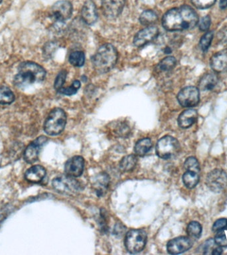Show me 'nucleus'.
<instances>
[{"instance_id": "obj_1", "label": "nucleus", "mask_w": 227, "mask_h": 255, "mask_svg": "<svg viewBox=\"0 0 227 255\" xmlns=\"http://www.w3.org/2000/svg\"><path fill=\"white\" fill-rule=\"evenodd\" d=\"M198 22L199 17L196 12L188 5H182L169 10L162 19L163 27L169 31L192 29Z\"/></svg>"}, {"instance_id": "obj_2", "label": "nucleus", "mask_w": 227, "mask_h": 255, "mask_svg": "<svg viewBox=\"0 0 227 255\" xmlns=\"http://www.w3.org/2000/svg\"><path fill=\"white\" fill-rule=\"evenodd\" d=\"M45 70L33 62H23L18 67V73L14 78V84L18 87H26L45 79Z\"/></svg>"}, {"instance_id": "obj_3", "label": "nucleus", "mask_w": 227, "mask_h": 255, "mask_svg": "<svg viewBox=\"0 0 227 255\" xmlns=\"http://www.w3.org/2000/svg\"><path fill=\"white\" fill-rule=\"evenodd\" d=\"M117 52L111 44H105L98 49L93 56L94 68L99 73H107L113 69L116 63Z\"/></svg>"}, {"instance_id": "obj_4", "label": "nucleus", "mask_w": 227, "mask_h": 255, "mask_svg": "<svg viewBox=\"0 0 227 255\" xmlns=\"http://www.w3.org/2000/svg\"><path fill=\"white\" fill-rule=\"evenodd\" d=\"M67 115L60 108H56L50 113L44 124V130L49 135H57L65 129Z\"/></svg>"}, {"instance_id": "obj_5", "label": "nucleus", "mask_w": 227, "mask_h": 255, "mask_svg": "<svg viewBox=\"0 0 227 255\" xmlns=\"http://www.w3.org/2000/svg\"><path fill=\"white\" fill-rule=\"evenodd\" d=\"M147 242V233L143 229H132L125 237V247L131 254L141 252Z\"/></svg>"}, {"instance_id": "obj_6", "label": "nucleus", "mask_w": 227, "mask_h": 255, "mask_svg": "<svg viewBox=\"0 0 227 255\" xmlns=\"http://www.w3.org/2000/svg\"><path fill=\"white\" fill-rule=\"evenodd\" d=\"M180 150L178 140L170 135L161 137L156 145L157 155L162 159H170L175 157Z\"/></svg>"}, {"instance_id": "obj_7", "label": "nucleus", "mask_w": 227, "mask_h": 255, "mask_svg": "<svg viewBox=\"0 0 227 255\" xmlns=\"http://www.w3.org/2000/svg\"><path fill=\"white\" fill-rule=\"evenodd\" d=\"M54 189L57 192L65 195H73L82 190V185L73 177L60 175L52 181Z\"/></svg>"}, {"instance_id": "obj_8", "label": "nucleus", "mask_w": 227, "mask_h": 255, "mask_svg": "<svg viewBox=\"0 0 227 255\" xmlns=\"http://www.w3.org/2000/svg\"><path fill=\"white\" fill-rule=\"evenodd\" d=\"M207 187L215 193L224 190L227 185V174L223 169H215L207 175Z\"/></svg>"}, {"instance_id": "obj_9", "label": "nucleus", "mask_w": 227, "mask_h": 255, "mask_svg": "<svg viewBox=\"0 0 227 255\" xmlns=\"http://www.w3.org/2000/svg\"><path fill=\"white\" fill-rule=\"evenodd\" d=\"M199 91L195 87H187L181 90L177 95L179 103L183 107H193L198 105Z\"/></svg>"}, {"instance_id": "obj_10", "label": "nucleus", "mask_w": 227, "mask_h": 255, "mask_svg": "<svg viewBox=\"0 0 227 255\" xmlns=\"http://www.w3.org/2000/svg\"><path fill=\"white\" fill-rule=\"evenodd\" d=\"M47 141V137L41 135L30 143L23 153L24 159L26 162L33 163L37 161L40 151Z\"/></svg>"}, {"instance_id": "obj_11", "label": "nucleus", "mask_w": 227, "mask_h": 255, "mask_svg": "<svg viewBox=\"0 0 227 255\" xmlns=\"http://www.w3.org/2000/svg\"><path fill=\"white\" fill-rule=\"evenodd\" d=\"M73 13V6L71 2L62 0L56 2L51 8V16L58 21H65L69 19Z\"/></svg>"}, {"instance_id": "obj_12", "label": "nucleus", "mask_w": 227, "mask_h": 255, "mask_svg": "<svg viewBox=\"0 0 227 255\" xmlns=\"http://www.w3.org/2000/svg\"><path fill=\"white\" fill-rule=\"evenodd\" d=\"M124 5L125 0H103L102 9L106 17L113 19L120 15Z\"/></svg>"}, {"instance_id": "obj_13", "label": "nucleus", "mask_w": 227, "mask_h": 255, "mask_svg": "<svg viewBox=\"0 0 227 255\" xmlns=\"http://www.w3.org/2000/svg\"><path fill=\"white\" fill-rule=\"evenodd\" d=\"M193 246L192 241L187 237H180L169 241L167 245V252L171 255H179L186 252Z\"/></svg>"}, {"instance_id": "obj_14", "label": "nucleus", "mask_w": 227, "mask_h": 255, "mask_svg": "<svg viewBox=\"0 0 227 255\" xmlns=\"http://www.w3.org/2000/svg\"><path fill=\"white\" fill-rule=\"evenodd\" d=\"M158 29L156 27L149 26L141 30L135 35L133 39V44L136 47H142L145 44L155 39L158 35Z\"/></svg>"}, {"instance_id": "obj_15", "label": "nucleus", "mask_w": 227, "mask_h": 255, "mask_svg": "<svg viewBox=\"0 0 227 255\" xmlns=\"http://www.w3.org/2000/svg\"><path fill=\"white\" fill-rule=\"evenodd\" d=\"M85 160L81 156H74L66 162L65 171L66 175L73 177L81 176L83 174Z\"/></svg>"}, {"instance_id": "obj_16", "label": "nucleus", "mask_w": 227, "mask_h": 255, "mask_svg": "<svg viewBox=\"0 0 227 255\" xmlns=\"http://www.w3.org/2000/svg\"><path fill=\"white\" fill-rule=\"evenodd\" d=\"M81 16L83 20L88 25H93L98 19L97 7L92 0H87L82 8Z\"/></svg>"}, {"instance_id": "obj_17", "label": "nucleus", "mask_w": 227, "mask_h": 255, "mask_svg": "<svg viewBox=\"0 0 227 255\" xmlns=\"http://www.w3.org/2000/svg\"><path fill=\"white\" fill-rule=\"evenodd\" d=\"M46 175V169L41 165H34L25 173V179L29 182L38 183L43 181Z\"/></svg>"}, {"instance_id": "obj_18", "label": "nucleus", "mask_w": 227, "mask_h": 255, "mask_svg": "<svg viewBox=\"0 0 227 255\" xmlns=\"http://www.w3.org/2000/svg\"><path fill=\"white\" fill-rule=\"evenodd\" d=\"M211 66L215 71L223 72L227 70V50L217 53L211 57Z\"/></svg>"}, {"instance_id": "obj_19", "label": "nucleus", "mask_w": 227, "mask_h": 255, "mask_svg": "<svg viewBox=\"0 0 227 255\" xmlns=\"http://www.w3.org/2000/svg\"><path fill=\"white\" fill-rule=\"evenodd\" d=\"M197 119V112L195 110H186L179 115L178 118L179 126L182 128H188L194 125Z\"/></svg>"}, {"instance_id": "obj_20", "label": "nucleus", "mask_w": 227, "mask_h": 255, "mask_svg": "<svg viewBox=\"0 0 227 255\" xmlns=\"http://www.w3.org/2000/svg\"><path fill=\"white\" fill-rule=\"evenodd\" d=\"M218 83V78L215 73H209L203 76L199 82V89L203 91H212Z\"/></svg>"}, {"instance_id": "obj_21", "label": "nucleus", "mask_w": 227, "mask_h": 255, "mask_svg": "<svg viewBox=\"0 0 227 255\" xmlns=\"http://www.w3.org/2000/svg\"><path fill=\"white\" fill-rule=\"evenodd\" d=\"M151 146H152V142H151L150 139L148 137L141 139L135 143L134 147L135 153L138 156H143L150 150Z\"/></svg>"}, {"instance_id": "obj_22", "label": "nucleus", "mask_w": 227, "mask_h": 255, "mask_svg": "<svg viewBox=\"0 0 227 255\" xmlns=\"http://www.w3.org/2000/svg\"><path fill=\"white\" fill-rule=\"evenodd\" d=\"M183 181L187 188H194L199 181V173L194 171H187L183 175Z\"/></svg>"}, {"instance_id": "obj_23", "label": "nucleus", "mask_w": 227, "mask_h": 255, "mask_svg": "<svg viewBox=\"0 0 227 255\" xmlns=\"http://www.w3.org/2000/svg\"><path fill=\"white\" fill-rule=\"evenodd\" d=\"M15 100L11 90L6 86H0V105H10Z\"/></svg>"}, {"instance_id": "obj_24", "label": "nucleus", "mask_w": 227, "mask_h": 255, "mask_svg": "<svg viewBox=\"0 0 227 255\" xmlns=\"http://www.w3.org/2000/svg\"><path fill=\"white\" fill-rule=\"evenodd\" d=\"M137 161V157L135 155H127L121 159L120 163H119V167H120L121 170L123 171L132 170L136 165Z\"/></svg>"}, {"instance_id": "obj_25", "label": "nucleus", "mask_w": 227, "mask_h": 255, "mask_svg": "<svg viewBox=\"0 0 227 255\" xmlns=\"http://www.w3.org/2000/svg\"><path fill=\"white\" fill-rule=\"evenodd\" d=\"M139 19L143 25L149 26L157 21V15L152 10H146L141 14Z\"/></svg>"}, {"instance_id": "obj_26", "label": "nucleus", "mask_w": 227, "mask_h": 255, "mask_svg": "<svg viewBox=\"0 0 227 255\" xmlns=\"http://www.w3.org/2000/svg\"><path fill=\"white\" fill-rule=\"evenodd\" d=\"M109 177L105 173H102L97 177L95 180V187L97 189L98 195L103 194L109 185Z\"/></svg>"}, {"instance_id": "obj_27", "label": "nucleus", "mask_w": 227, "mask_h": 255, "mask_svg": "<svg viewBox=\"0 0 227 255\" xmlns=\"http://www.w3.org/2000/svg\"><path fill=\"white\" fill-rule=\"evenodd\" d=\"M187 232L191 238L199 239L202 233V227L199 222L192 221L187 226Z\"/></svg>"}, {"instance_id": "obj_28", "label": "nucleus", "mask_w": 227, "mask_h": 255, "mask_svg": "<svg viewBox=\"0 0 227 255\" xmlns=\"http://www.w3.org/2000/svg\"><path fill=\"white\" fill-rule=\"evenodd\" d=\"M85 54L82 51H75L70 55L69 62L75 67H82L85 63Z\"/></svg>"}, {"instance_id": "obj_29", "label": "nucleus", "mask_w": 227, "mask_h": 255, "mask_svg": "<svg viewBox=\"0 0 227 255\" xmlns=\"http://www.w3.org/2000/svg\"><path fill=\"white\" fill-rule=\"evenodd\" d=\"M176 65V59L174 57H167L161 60L159 63L158 67L159 69L162 71H168L173 69Z\"/></svg>"}, {"instance_id": "obj_30", "label": "nucleus", "mask_w": 227, "mask_h": 255, "mask_svg": "<svg viewBox=\"0 0 227 255\" xmlns=\"http://www.w3.org/2000/svg\"><path fill=\"white\" fill-rule=\"evenodd\" d=\"M184 166L187 171H194L197 173L200 172V166L196 157H188L185 161Z\"/></svg>"}, {"instance_id": "obj_31", "label": "nucleus", "mask_w": 227, "mask_h": 255, "mask_svg": "<svg viewBox=\"0 0 227 255\" xmlns=\"http://www.w3.org/2000/svg\"><path fill=\"white\" fill-rule=\"evenodd\" d=\"M80 87H81V83H80L79 81H77V80H76V81L73 82V83L72 84L71 86L67 88H61V89H60L59 91H58V92L61 94H63V95L71 96L77 93V92L78 90H79Z\"/></svg>"}, {"instance_id": "obj_32", "label": "nucleus", "mask_w": 227, "mask_h": 255, "mask_svg": "<svg viewBox=\"0 0 227 255\" xmlns=\"http://www.w3.org/2000/svg\"><path fill=\"white\" fill-rule=\"evenodd\" d=\"M213 33L212 32H207L204 35L201 37L200 40L201 49L203 51H206L210 47L211 41H212Z\"/></svg>"}, {"instance_id": "obj_33", "label": "nucleus", "mask_w": 227, "mask_h": 255, "mask_svg": "<svg viewBox=\"0 0 227 255\" xmlns=\"http://www.w3.org/2000/svg\"><path fill=\"white\" fill-rule=\"evenodd\" d=\"M215 243L218 246L222 247H227V233L225 229L219 231L217 232L216 236L214 239Z\"/></svg>"}, {"instance_id": "obj_34", "label": "nucleus", "mask_w": 227, "mask_h": 255, "mask_svg": "<svg viewBox=\"0 0 227 255\" xmlns=\"http://www.w3.org/2000/svg\"><path fill=\"white\" fill-rule=\"evenodd\" d=\"M215 1L216 0H191L193 5L199 9H207L210 7Z\"/></svg>"}, {"instance_id": "obj_35", "label": "nucleus", "mask_w": 227, "mask_h": 255, "mask_svg": "<svg viewBox=\"0 0 227 255\" xmlns=\"http://www.w3.org/2000/svg\"><path fill=\"white\" fill-rule=\"evenodd\" d=\"M66 78H67V71H64V70L60 72L59 75H57L55 79V84H54V87H55V89L57 91L63 87Z\"/></svg>"}, {"instance_id": "obj_36", "label": "nucleus", "mask_w": 227, "mask_h": 255, "mask_svg": "<svg viewBox=\"0 0 227 255\" xmlns=\"http://www.w3.org/2000/svg\"><path fill=\"white\" fill-rule=\"evenodd\" d=\"M217 245L213 239H209L203 245V254H212L213 250H214L215 247V245Z\"/></svg>"}, {"instance_id": "obj_37", "label": "nucleus", "mask_w": 227, "mask_h": 255, "mask_svg": "<svg viewBox=\"0 0 227 255\" xmlns=\"http://www.w3.org/2000/svg\"><path fill=\"white\" fill-rule=\"evenodd\" d=\"M227 227V219H220L215 221L213 226V231L215 232H218L219 231L223 230Z\"/></svg>"}, {"instance_id": "obj_38", "label": "nucleus", "mask_w": 227, "mask_h": 255, "mask_svg": "<svg viewBox=\"0 0 227 255\" xmlns=\"http://www.w3.org/2000/svg\"><path fill=\"white\" fill-rule=\"evenodd\" d=\"M211 25V18L209 16H205L199 21V29L203 31H207Z\"/></svg>"}, {"instance_id": "obj_39", "label": "nucleus", "mask_w": 227, "mask_h": 255, "mask_svg": "<svg viewBox=\"0 0 227 255\" xmlns=\"http://www.w3.org/2000/svg\"><path fill=\"white\" fill-rule=\"evenodd\" d=\"M223 253V248L222 247L218 246L215 247L214 250H213L212 252V255H219L222 254Z\"/></svg>"}, {"instance_id": "obj_40", "label": "nucleus", "mask_w": 227, "mask_h": 255, "mask_svg": "<svg viewBox=\"0 0 227 255\" xmlns=\"http://www.w3.org/2000/svg\"><path fill=\"white\" fill-rule=\"evenodd\" d=\"M219 5L221 9H225L227 7V0H220Z\"/></svg>"}, {"instance_id": "obj_41", "label": "nucleus", "mask_w": 227, "mask_h": 255, "mask_svg": "<svg viewBox=\"0 0 227 255\" xmlns=\"http://www.w3.org/2000/svg\"><path fill=\"white\" fill-rule=\"evenodd\" d=\"M1 1H2V0H0V3H1Z\"/></svg>"}]
</instances>
